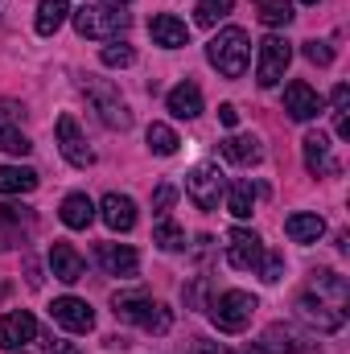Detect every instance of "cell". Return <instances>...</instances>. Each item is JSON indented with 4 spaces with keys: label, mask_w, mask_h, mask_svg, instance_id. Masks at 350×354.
Returning <instances> with one entry per match:
<instances>
[{
    "label": "cell",
    "mask_w": 350,
    "mask_h": 354,
    "mask_svg": "<svg viewBox=\"0 0 350 354\" xmlns=\"http://www.w3.org/2000/svg\"><path fill=\"white\" fill-rule=\"evenodd\" d=\"M206 58H210V66H214L223 79H239V75L248 71V58H252L248 33H243L239 25L219 29V33L210 37V46H206Z\"/></svg>",
    "instance_id": "obj_1"
},
{
    "label": "cell",
    "mask_w": 350,
    "mask_h": 354,
    "mask_svg": "<svg viewBox=\"0 0 350 354\" xmlns=\"http://www.w3.org/2000/svg\"><path fill=\"white\" fill-rule=\"evenodd\" d=\"M83 95L91 99V107L99 111V120L107 128H120V132L132 128V111H128V103H124V95H120L116 83H107L99 75H83Z\"/></svg>",
    "instance_id": "obj_2"
},
{
    "label": "cell",
    "mask_w": 350,
    "mask_h": 354,
    "mask_svg": "<svg viewBox=\"0 0 350 354\" xmlns=\"http://www.w3.org/2000/svg\"><path fill=\"white\" fill-rule=\"evenodd\" d=\"M252 313H256V297L239 292V288H231V292L210 301V322H214L219 334H243L252 326Z\"/></svg>",
    "instance_id": "obj_3"
},
{
    "label": "cell",
    "mask_w": 350,
    "mask_h": 354,
    "mask_svg": "<svg viewBox=\"0 0 350 354\" xmlns=\"http://www.w3.org/2000/svg\"><path fill=\"white\" fill-rule=\"evenodd\" d=\"M128 12H120V8H111V4H83L79 12H75V29L83 33V37H95V41H116L124 29H128Z\"/></svg>",
    "instance_id": "obj_4"
},
{
    "label": "cell",
    "mask_w": 350,
    "mask_h": 354,
    "mask_svg": "<svg viewBox=\"0 0 350 354\" xmlns=\"http://www.w3.org/2000/svg\"><path fill=\"white\" fill-rule=\"evenodd\" d=\"M288 62H293V41L280 37V33H268L260 41V54H256V83L260 87H276L284 79Z\"/></svg>",
    "instance_id": "obj_5"
},
{
    "label": "cell",
    "mask_w": 350,
    "mask_h": 354,
    "mask_svg": "<svg viewBox=\"0 0 350 354\" xmlns=\"http://www.w3.org/2000/svg\"><path fill=\"white\" fill-rule=\"evenodd\" d=\"M223 189H227V181L219 174V165H198V169H190V177H185V194H190V202L198 210H219Z\"/></svg>",
    "instance_id": "obj_6"
},
{
    "label": "cell",
    "mask_w": 350,
    "mask_h": 354,
    "mask_svg": "<svg viewBox=\"0 0 350 354\" xmlns=\"http://www.w3.org/2000/svg\"><path fill=\"white\" fill-rule=\"evenodd\" d=\"M297 317H301V322H309L317 334H334V330H342V326H347V309L326 305L317 292H301V297H297Z\"/></svg>",
    "instance_id": "obj_7"
},
{
    "label": "cell",
    "mask_w": 350,
    "mask_h": 354,
    "mask_svg": "<svg viewBox=\"0 0 350 354\" xmlns=\"http://www.w3.org/2000/svg\"><path fill=\"white\" fill-rule=\"evenodd\" d=\"M260 351L264 354H322V346H317L309 334H301V330H293V326L276 322V326H268V330H264Z\"/></svg>",
    "instance_id": "obj_8"
},
{
    "label": "cell",
    "mask_w": 350,
    "mask_h": 354,
    "mask_svg": "<svg viewBox=\"0 0 350 354\" xmlns=\"http://www.w3.org/2000/svg\"><path fill=\"white\" fill-rule=\"evenodd\" d=\"M227 260H231V268H239V272H260L264 239L256 231H248V227H235L227 235Z\"/></svg>",
    "instance_id": "obj_9"
},
{
    "label": "cell",
    "mask_w": 350,
    "mask_h": 354,
    "mask_svg": "<svg viewBox=\"0 0 350 354\" xmlns=\"http://www.w3.org/2000/svg\"><path fill=\"white\" fill-rule=\"evenodd\" d=\"M37 338V317L29 309H12L0 317V351H25Z\"/></svg>",
    "instance_id": "obj_10"
},
{
    "label": "cell",
    "mask_w": 350,
    "mask_h": 354,
    "mask_svg": "<svg viewBox=\"0 0 350 354\" xmlns=\"http://www.w3.org/2000/svg\"><path fill=\"white\" fill-rule=\"evenodd\" d=\"M58 149H62V157H66L75 169H87V165H95V153H91L87 136L79 132L75 115H58Z\"/></svg>",
    "instance_id": "obj_11"
},
{
    "label": "cell",
    "mask_w": 350,
    "mask_h": 354,
    "mask_svg": "<svg viewBox=\"0 0 350 354\" xmlns=\"http://www.w3.org/2000/svg\"><path fill=\"white\" fill-rule=\"evenodd\" d=\"M50 317L62 330H71V334H91L95 330V309H91L87 301H79V297H58L50 305Z\"/></svg>",
    "instance_id": "obj_12"
},
{
    "label": "cell",
    "mask_w": 350,
    "mask_h": 354,
    "mask_svg": "<svg viewBox=\"0 0 350 354\" xmlns=\"http://www.w3.org/2000/svg\"><path fill=\"white\" fill-rule=\"evenodd\" d=\"M322 107H326V99L309 87V83H301V79H297V83H288V87H284V111H288L293 120H301V124H305V120L322 115Z\"/></svg>",
    "instance_id": "obj_13"
},
{
    "label": "cell",
    "mask_w": 350,
    "mask_h": 354,
    "mask_svg": "<svg viewBox=\"0 0 350 354\" xmlns=\"http://www.w3.org/2000/svg\"><path fill=\"white\" fill-rule=\"evenodd\" d=\"M95 260H99V268L107 276H136V268H140V256L128 243H99Z\"/></svg>",
    "instance_id": "obj_14"
},
{
    "label": "cell",
    "mask_w": 350,
    "mask_h": 354,
    "mask_svg": "<svg viewBox=\"0 0 350 354\" xmlns=\"http://www.w3.org/2000/svg\"><path fill=\"white\" fill-rule=\"evenodd\" d=\"M301 149H305V169H309L313 177L338 174V161L330 157V136H322V132H309V136L301 140Z\"/></svg>",
    "instance_id": "obj_15"
},
{
    "label": "cell",
    "mask_w": 350,
    "mask_h": 354,
    "mask_svg": "<svg viewBox=\"0 0 350 354\" xmlns=\"http://www.w3.org/2000/svg\"><path fill=\"white\" fill-rule=\"evenodd\" d=\"M99 214H103V223H107L111 231H132V227H136V202H132L128 194H107V198L99 202Z\"/></svg>",
    "instance_id": "obj_16"
},
{
    "label": "cell",
    "mask_w": 350,
    "mask_h": 354,
    "mask_svg": "<svg viewBox=\"0 0 350 354\" xmlns=\"http://www.w3.org/2000/svg\"><path fill=\"white\" fill-rule=\"evenodd\" d=\"M149 33H153V41L165 46V50H177V46L190 41V25H185L181 17H174V12H157V17L149 21Z\"/></svg>",
    "instance_id": "obj_17"
},
{
    "label": "cell",
    "mask_w": 350,
    "mask_h": 354,
    "mask_svg": "<svg viewBox=\"0 0 350 354\" xmlns=\"http://www.w3.org/2000/svg\"><path fill=\"white\" fill-rule=\"evenodd\" d=\"M50 272H54L62 284H79L83 272H87V264H83V256H79L71 243H54V248H50Z\"/></svg>",
    "instance_id": "obj_18"
},
{
    "label": "cell",
    "mask_w": 350,
    "mask_h": 354,
    "mask_svg": "<svg viewBox=\"0 0 350 354\" xmlns=\"http://www.w3.org/2000/svg\"><path fill=\"white\" fill-rule=\"evenodd\" d=\"M149 305H153V297H149L145 288H132V292H116V297H111V313H116L120 322H132V326H140V317H145Z\"/></svg>",
    "instance_id": "obj_19"
},
{
    "label": "cell",
    "mask_w": 350,
    "mask_h": 354,
    "mask_svg": "<svg viewBox=\"0 0 350 354\" xmlns=\"http://www.w3.org/2000/svg\"><path fill=\"white\" fill-rule=\"evenodd\" d=\"M165 103H169V111H174L177 120L202 115V91H198V83H177V87L165 95Z\"/></svg>",
    "instance_id": "obj_20"
},
{
    "label": "cell",
    "mask_w": 350,
    "mask_h": 354,
    "mask_svg": "<svg viewBox=\"0 0 350 354\" xmlns=\"http://www.w3.org/2000/svg\"><path fill=\"white\" fill-rule=\"evenodd\" d=\"M223 157L231 161V165H260V157H264V149H260V140L256 136H227L223 140Z\"/></svg>",
    "instance_id": "obj_21"
},
{
    "label": "cell",
    "mask_w": 350,
    "mask_h": 354,
    "mask_svg": "<svg viewBox=\"0 0 350 354\" xmlns=\"http://www.w3.org/2000/svg\"><path fill=\"white\" fill-rule=\"evenodd\" d=\"M284 235H288L293 243H317V239L326 235V223H322L317 214H288V218H284Z\"/></svg>",
    "instance_id": "obj_22"
},
{
    "label": "cell",
    "mask_w": 350,
    "mask_h": 354,
    "mask_svg": "<svg viewBox=\"0 0 350 354\" xmlns=\"http://www.w3.org/2000/svg\"><path fill=\"white\" fill-rule=\"evenodd\" d=\"M66 17H71V4H66V0H37V21H33V25H37L42 37H54Z\"/></svg>",
    "instance_id": "obj_23"
},
{
    "label": "cell",
    "mask_w": 350,
    "mask_h": 354,
    "mask_svg": "<svg viewBox=\"0 0 350 354\" xmlns=\"http://www.w3.org/2000/svg\"><path fill=\"white\" fill-rule=\"evenodd\" d=\"M58 214H62V223H66L71 231H87L91 218H95V202H91L87 194H71Z\"/></svg>",
    "instance_id": "obj_24"
},
{
    "label": "cell",
    "mask_w": 350,
    "mask_h": 354,
    "mask_svg": "<svg viewBox=\"0 0 350 354\" xmlns=\"http://www.w3.org/2000/svg\"><path fill=\"white\" fill-rule=\"evenodd\" d=\"M223 194H227V210H231L235 218H252V206H256V185H252L248 177L231 181Z\"/></svg>",
    "instance_id": "obj_25"
},
{
    "label": "cell",
    "mask_w": 350,
    "mask_h": 354,
    "mask_svg": "<svg viewBox=\"0 0 350 354\" xmlns=\"http://www.w3.org/2000/svg\"><path fill=\"white\" fill-rule=\"evenodd\" d=\"M37 174L29 165H0V194H33Z\"/></svg>",
    "instance_id": "obj_26"
},
{
    "label": "cell",
    "mask_w": 350,
    "mask_h": 354,
    "mask_svg": "<svg viewBox=\"0 0 350 354\" xmlns=\"http://www.w3.org/2000/svg\"><path fill=\"white\" fill-rule=\"evenodd\" d=\"M256 17H260L268 29H288L297 12H293L288 0H256Z\"/></svg>",
    "instance_id": "obj_27"
},
{
    "label": "cell",
    "mask_w": 350,
    "mask_h": 354,
    "mask_svg": "<svg viewBox=\"0 0 350 354\" xmlns=\"http://www.w3.org/2000/svg\"><path fill=\"white\" fill-rule=\"evenodd\" d=\"M153 243H157L161 252H181V248H185V231L177 227L169 214H161L157 227H153Z\"/></svg>",
    "instance_id": "obj_28"
},
{
    "label": "cell",
    "mask_w": 350,
    "mask_h": 354,
    "mask_svg": "<svg viewBox=\"0 0 350 354\" xmlns=\"http://www.w3.org/2000/svg\"><path fill=\"white\" fill-rule=\"evenodd\" d=\"M309 292H326V297H334V305H347V297H350L347 280H342L338 272H330V268L313 272V288H309Z\"/></svg>",
    "instance_id": "obj_29"
},
{
    "label": "cell",
    "mask_w": 350,
    "mask_h": 354,
    "mask_svg": "<svg viewBox=\"0 0 350 354\" xmlns=\"http://www.w3.org/2000/svg\"><path fill=\"white\" fill-rule=\"evenodd\" d=\"M145 140H149V149L157 153V157H174L177 153V132L169 128V124H149V132H145Z\"/></svg>",
    "instance_id": "obj_30"
},
{
    "label": "cell",
    "mask_w": 350,
    "mask_h": 354,
    "mask_svg": "<svg viewBox=\"0 0 350 354\" xmlns=\"http://www.w3.org/2000/svg\"><path fill=\"white\" fill-rule=\"evenodd\" d=\"M231 8H235V0H198L194 21H198V25H206V29H214L219 21H227V17H231Z\"/></svg>",
    "instance_id": "obj_31"
},
{
    "label": "cell",
    "mask_w": 350,
    "mask_h": 354,
    "mask_svg": "<svg viewBox=\"0 0 350 354\" xmlns=\"http://www.w3.org/2000/svg\"><path fill=\"white\" fill-rule=\"evenodd\" d=\"M0 149L12 153V157H25L33 149V140L21 132V124H0Z\"/></svg>",
    "instance_id": "obj_32"
},
{
    "label": "cell",
    "mask_w": 350,
    "mask_h": 354,
    "mask_svg": "<svg viewBox=\"0 0 350 354\" xmlns=\"http://www.w3.org/2000/svg\"><path fill=\"white\" fill-rule=\"evenodd\" d=\"M330 107H334V132L350 140V120H347V107H350V87H334L330 95Z\"/></svg>",
    "instance_id": "obj_33"
},
{
    "label": "cell",
    "mask_w": 350,
    "mask_h": 354,
    "mask_svg": "<svg viewBox=\"0 0 350 354\" xmlns=\"http://www.w3.org/2000/svg\"><path fill=\"white\" fill-rule=\"evenodd\" d=\"M169 326H174V313L165 309V305H149L145 309V317H140V330H149V334H169Z\"/></svg>",
    "instance_id": "obj_34"
},
{
    "label": "cell",
    "mask_w": 350,
    "mask_h": 354,
    "mask_svg": "<svg viewBox=\"0 0 350 354\" xmlns=\"http://www.w3.org/2000/svg\"><path fill=\"white\" fill-rule=\"evenodd\" d=\"M99 62H103V66H132V62H136V50H132L128 41H111V46L99 50Z\"/></svg>",
    "instance_id": "obj_35"
},
{
    "label": "cell",
    "mask_w": 350,
    "mask_h": 354,
    "mask_svg": "<svg viewBox=\"0 0 350 354\" xmlns=\"http://www.w3.org/2000/svg\"><path fill=\"white\" fill-rule=\"evenodd\" d=\"M0 223H4V227H33V210H29V206H8V202H0Z\"/></svg>",
    "instance_id": "obj_36"
},
{
    "label": "cell",
    "mask_w": 350,
    "mask_h": 354,
    "mask_svg": "<svg viewBox=\"0 0 350 354\" xmlns=\"http://www.w3.org/2000/svg\"><path fill=\"white\" fill-rule=\"evenodd\" d=\"M305 58H309L313 66H330V62H334V50H330L326 41H305Z\"/></svg>",
    "instance_id": "obj_37"
},
{
    "label": "cell",
    "mask_w": 350,
    "mask_h": 354,
    "mask_svg": "<svg viewBox=\"0 0 350 354\" xmlns=\"http://www.w3.org/2000/svg\"><path fill=\"white\" fill-rule=\"evenodd\" d=\"M177 202V189L174 185H157V194H153V210L157 214H169V206Z\"/></svg>",
    "instance_id": "obj_38"
},
{
    "label": "cell",
    "mask_w": 350,
    "mask_h": 354,
    "mask_svg": "<svg viewBox=\"0 0 350 354\" xmlns=\"http://www.w3.org/2000/svg\"><path fill=\"white\" fill-rule=\"evenodd\" d=\"M260 272H264V280H268V284H276V280L284 276V260H280V256H268V252H264Z\"/></svg>",
    "instance_id": "obj_39"
},
{
    "label": "cell",
    "mask_w": 350,
    "mask_h": 354,
    "mask_svg": "<svg viewBox=\"0 0 350 354\" xmlns=\"http://www.w3.org/2000/svg\"><path fill=\"white\" fill-rule=\"evenodd\" d=\"M21 120H25V107L12 99H0V124H21Z\"/></svg>",
    "instance_id": "obj_40"
},
{
    "label": "cell",
    "mask_w": 350,
    "mask_h": 354,
    "mask_svg": "<svg viewBox=\"0 0 350 354\" xmlns=\"http://www.w3.org/2000/svg\"><path fill=\"white\" fill-rule=\"evenodd\" d=\"M219 120H223L227 128H235V124H239V107H235V103H223V107H219Z\"/></svg>",
    "instance_id": "obj_41"
},
{
    "label": "cell",
    "mask_w": 350,
    "mask_h": 354,
    "mask_svg": "<svg viewBox=\"0 0 350 354\" xmlns=\"http://www.w3.org/2000/svg\"><path fill=\"white\" fill-rule=\"evenodd\" d=\"M194 354H223L214 342H206V338H194Z\"/></svg>",
    "instance_id": "obj_42"
},
{
    "label": "cell",
    "mask_w": 350,
    "mask_h": 354,
    "mask_svg": "<svg viewBox=\"0 0 350 354\" xmlns=\"http://www.w3.org/2000/svg\"><path fill=\"white\" fill-rule=\"evenodd\" d=\"M50 354H79L75 342H50Z\"/></svg>",
    "instance_id": "obj_43"
},
{
    "label": "cell",
    "mask_w": 350,
    "mask_h": 354,
    "mask_svg": "<svg viewBox=\"0 0 350 354\" xmlns=\"http://www.w3.org/2000/svg\"><path fill=\"white\" fill-rule=\"evenodd\" d=\"M107 4H111V8H124V4H128V0H107Z\"/></svg>",
    "instance_id": "obj_44"
},
{
    "label": "cell",
    "mask_w": 350,
    "mask_h": 354,
    "mask_svg": "<svg viewBox=\"0 0 350 354\" xmlns=\"http://www.w3.org/2000/svg\"><path fill=\"white\" fill-rule=\"evenodd\" d=\"M301 4H317V0H301Z\"/></svg>",
    "instance_id": "obj_45"
}]
</instances>
